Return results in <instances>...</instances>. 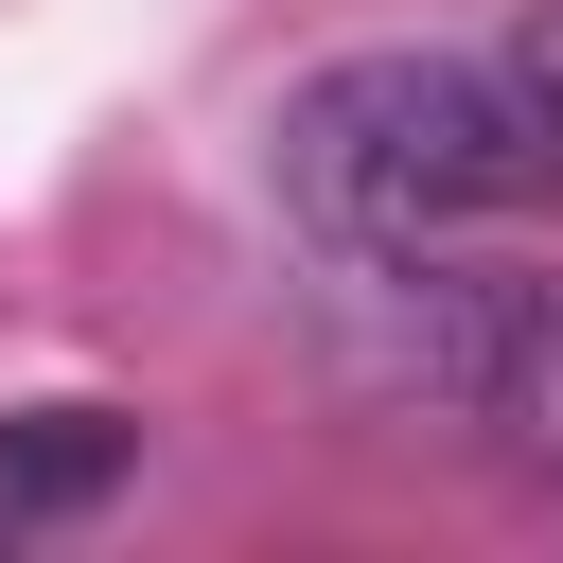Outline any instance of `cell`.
Listing matches in <instances>:
<instances>
[{"label":"cell","mask_w":563,"mask_h":563,"mask_svg":"<svg viewBox=\"0 0 563 563\" xmlns=\"http://www.w3.org/2000/svg\"><path fill=\"white\" fill-rule=\"evenodd\" d=\"M123 457H141V422H106V405H18V422H0V528H53V510H88V493H123Z\"/></svg>","instance_id":"obj_2"},{"label":"cell","mask_w":563,"mask_h":563,"mask_svg":"<svg viewBox=\"0 0 563 563\" xmlns=\"http://www.w3.org/2000/svg\"><path fill=\"white\" fill-rule=\"evenodd\" d=\"M282 194L352 246H440L475 211H545L563 141L510 53H334L282 106Z\"/></svg>","instance_id":"obj_1"}]
</instances>
